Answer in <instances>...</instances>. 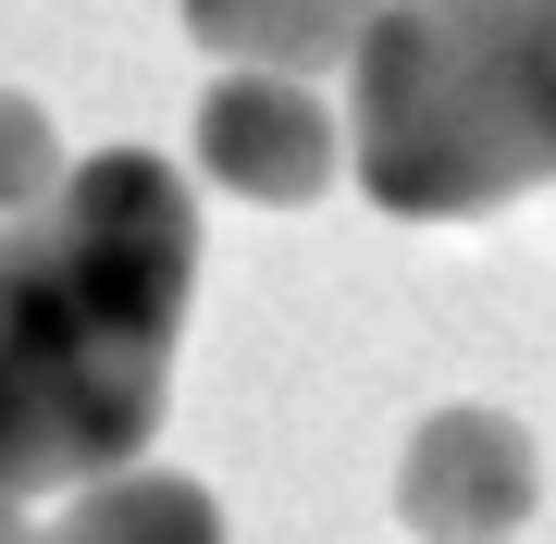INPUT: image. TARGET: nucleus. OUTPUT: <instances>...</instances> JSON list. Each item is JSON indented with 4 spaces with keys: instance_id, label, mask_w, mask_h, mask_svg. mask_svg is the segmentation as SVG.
Wrapping results in <instances>:
<instances>
[{
    "instance_id": "obj_7",
    "label": "nucleus",
    "mask_w": 556,
    "mask_h": 544,
    "mask_svg": "<svg viewBox=\"0 0 556 544\" xmlns=\"http://www.w3.org/2000/svg\"><path fill=\"white\" fill-rule=\"evenodd\" d=\"M62 137H50V112L25 100V87H0V223H25V211H50L62 199Z\"/></svg>"
},
{
    "instance_id": "obj_6",
    "label": "nucleus",
    "mask_w": 556,
    "mask_h": 544,
    "mask_svg": "<svg viewBox=\"0 0 556 544\" xmlns=\"http://www.w3.org/2000/svg\"><path fill=\"white\" fill-rule=\"evenodd\" d=\"M62 544H223V507L186 470H112V483L75 495Z\"/></svg>"
},
{
    "instance_id": "obj_2",
    "label": "nucleus",
    "mask_w": 556,
    "mask_h": 544,
    "mask_svg": "<svg viewBox=\"0 0 556 544\" xmlns=\"http://www.w3.org/2000/svg\"><path fill=\"white\" fill-rule=\"evenodd\" d=\"M346 174L396 223L556 186V0H383L346 62Z\"/></svg>"
},
{
    "instance_id": "obj_5",
    "label": "nucleus",
    "mask_w": 556,
    "mask_h": 544,
    "mask_svg": "<svg viewBox=\"0 0 556 544\" xmlns=\"http://www.w3.org/2000/svg\"><path fill=\"white\" fill-rule=\"evenodd\" d=\"M383 0H186V38L223 50L236 75H309V62H358Z\"/></svg>"
},
{
    "instance_id": "obj_1",
    "label": "nucleus",
    "mask_w": 556,
    "mask_h": 544,
    "mask_svg": "<svg viewBox=\"0 0 556 544\" xmlns=\"http://www.w3.org/2000/svg\"><path fill=\"white\" fill-rule=\"evenodd\" d=\"M199 298V199L161 149H100L0 223V507L149 458Z\"/></svg>"
},
{
    "instance_id": "obj_8",
    "label": "nucleus",
    "mask_w": 556,
    "mask_h": 544,
    "mask_svg": "<svg viewBox=\"0 0 556 544\" xmlns=\"http://www.w3.org/2000/svg\"><path fill=\"white\" fill-rule=\"evenodd\" d=\"M0 544H62V532H38L25 507H0Z\"/></svg>"
},
{
    "instance_id": "obj_3",
    "label": "nucleus",
    "mask_w": 556,
    "mask_h": 544,
    "mask_svg": "<svg viewBox=\"0 0 556 544\" xmlns=\"http://www.w3.org/2000/svg\"><path fill=\"white\" fill-rule=\"evenodd\" d=\"M544 495V458L507 408H433L396 458V520L420 544H507Z\"/></svg>"
},
{
    "instance_id": "obj_4",
    "label": "nucleus",
    "mask_w": 556,
    "mask_h": 544,
    "mask_svg": "<svg viewBox=\"0 0 556 544\" xmlns=\"http://www.w3.org/2000/svg\"><path fill=\"white\" fill-rule=\"evenodd\" d=\"M199 174L260 211H298L346 174V124L321 112L309 75H211L199 100Z\"/></svg>"
}]
</instances>
